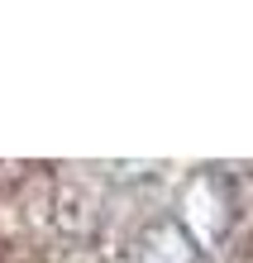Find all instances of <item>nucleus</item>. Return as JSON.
Masks as SVG:
<instances>
[{
  "label": "nucleus",
  "instance_id": "f257e3e1",
  "mask_svg": "<svg viewBox=\"0 0 253 263\" xmlns=\"http://www.w3.org/2000/svg\"><path fill=\"white\" fill-rule=\"evenodd\" d=\"M134 263H196V254H191V239H186V230L177 220H153L139 235Z\"/></svg>",
  "mask_w": 253,
  "mask_h": 263
}]
</instances>
